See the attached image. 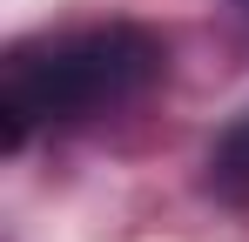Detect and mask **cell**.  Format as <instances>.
<instances>
[{
    "mask_svg": "<svg viewBox=\"0 0 249 242\" xmlns=\"http://www.w3.org/2000/svg\"><path fill=\"white\" fill-rule=\"evenodd\" d=\"M209 189L222 202H243L249 208V115L215 135V148H209Z\"/></svg>",
    "mask_w": 249,
    "mask_h": 242,
    "instance_id": "2",
    "label": "cell"
},
{
    "mask_svg": "<svg viewBox=\"0 0 249 242\" xmlns=\"http://www.w3.org/2000/svg\"><path fill=\"white\" fill-rule=\"evenodd\" d=\"M243 14H249V0H243Z\"/></svg>",
    "mask_w": 249,
    "mask_h": 242,
    "instance_id": "3",
    "label": "cell"
},
{
    "mask_svg": "<svg viewBox=\"0 0 249 242\" xmlns=\"http://www.w3.org/2000/svg\"><path fill=\"white\" fill-rule=\"evenodd\" d=\"M168 68V47L135 20L108 27H74L41 47H14L7 74H0V141L27 148L34 128H74L108 108H128L135 94H148Z\"/></svg>",
    "mask_w": 249,
    "mask_h": 242,
    "instance_id": "1",
    "label": "cell"
}]
</instances>
